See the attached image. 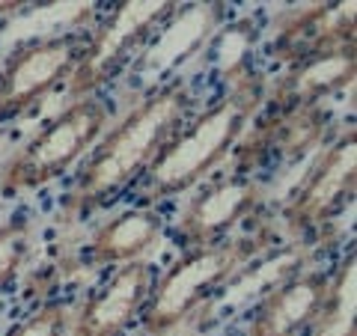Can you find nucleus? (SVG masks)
Wrapping results in <instances>:
<instances>
[{
	"label": "nucleus",
	"mask_w": 357,
	"mask_h": 336,
	"mask_svg": "<svg viewBox=\"0 0 357 336\" xmlns=\"http://www.w3.org/2000/svg\"><path fill=\"white\" fill-rule=\"evenodd\" d=\"M194 93L182 77L152 86L126 116L93 146L84 170L66 194L69 215H89L107 208L143 178L167 140L191 119Z\"/></svg>",
	"instance_id": "nucleus-1"
},
{
	"label": "nucleus",
	"mask_w": 357,
	"mask_h": 336,
	"mask_svg": "<svg viewBox=\"0 0 357 336\" xmlns=\"http://www.w3.org/2000/svg\"><path fill=\"white\" fill-rule=\"evenodd\" d=\"M262 102L265 89L259 75H253L250 69H236L227 93L199 116L188 119L167 140V146L149 164L140 182L134 185L140 206L155 208L164 199L185 194L203 182L238 146L241 134L256 119V110L262 107Z\"/></svg>",
	"instance_id": "nucleus-2"
},
{
	"label": "nucleus",
	"mask_w": 357,
	"mask_h": 336,
	"mask_svg": "<svg viewBox=\"0 0 357 336\" xmlns=\"http://www.w3.org/2000/svg\"><path fill=\"white\" fill-rule=\"evenodd\" d=\"M259 238H232L208 247L185 250V256L155 280L140 324L149 336H164L185 324L220 286L232 283L259 253Z\"/></svg>",
	"instance_id": "nucleus-3"
},
{
	"label": "nucleus",
	"mask_w": 357,
	"mask_h": 336,
	"mask_svg": "<svg viewBox=\"0 0 357 336\" xmlns=\"http://www.w3.org/2000/svg\"><path fill=\"white\" fill-rule=\"evenodd\" d=\"M110 122V107L96 96L69 102L36 137L24 143L0 173V190H36L60 178L93 152Z\"/></svg>",
	"instance_id": "nucleus-4"
},
{
	"label": "nucleus",
	"mask_w": 357,
	"mask_h": 336,
	"mask_svg": "<svg viewBox=\"0 0 357 336\" xmlns=\"http://www.w3.org/2000/svg\"><path fill=\"white\" fill-rule=\"evenodd\" d=\"M178 13L173 0H122L86 36L84 57L77 63L66 93L75 98L96 96L126 69L128 60Z\"/></svg>",
	"instance_id": "nucleus-5"
},
{
	"label": "nucleus",
	"mask_w": 357,
	"mask_h": 336,
	"mask_svg": "<svg viewBox=\"0 0 357 336\" xmlns=\"http://www.w3.org/2000/svg\"><path fill=\"white\" fill-rule=\"evenodd\" d=\"M84 48L86 36L81 33H63V36L18 45L0 69V122L36 110L45 96L69 84L84 57Z\"/></svg>",
	"instance_id": "nucleus-6"
},
{
	"label": "nucleus",
	"mask_w": 357,
	"mask_h": 336,
	"mask_svg": "<svg viewBox=\"0 0 357 336\" xmlns=\"http://www.w3.org/2000/svg\"><path fill=\"white\" fill-rule=\"evenodd\" d=\"M357 185V140L349 125L312 164L304 185L286 203V220L292 229H316L331 220L354 197Z\"/></svg>",
	"instance_id": "nucleus-7"
},
{
	"label": "nucleus",
	"mask_w": 357,
	"mask_h": 336,
	"mask_svg": "<svg viewBox=\"0 0 357 336\" xmlns=\"http://www.w3.org/2000/svg\"><path fill=\"white\" fill-rule=\"evenodd\" d=\"M262 199L259 182H253L244 173L223 176L218 182L206 185L199 194L185 206L173 229L176 244L185 250L208 247V244L223 241L238 227L244 217H250Z\"/></svg>",
	"instance_id": "nucleus-8"
},
{
	"label": "nucleus",
	"mask_w": 357,
	"mask_h": 336,
	"mask_svg": "<svg viewBox=\"0 0 357 336\" xmlns=\"http://www.w3.org/2000/svg\"><path fill=\"white\" fill-rule=\"evenodd\" d=\"M152 286L155 271L149 262L134 259L119 265V271L75 316L69 336H122L134 319H140Z\"/></svg>",
	"instance_id": "nucleus-9"
},
{
	"label": "nucleus",
	"mask_w": 357,
	"mask_h": 336,
	"mask_svg": "<svg viewBox=\"0 0 357 336\" xmlns=\"http://www.w3.org/2000/svg\"><path fill=\"white\" fill-rule=\"evenodd\" d=\"M354 72H357L354 45L316 51V54H307V57L292 60V69L277 81L271 93L274 114L286 116V114H295V110L321 105L337 89L354 84Z\"/></svg>",
	"instance_id": "nucleus-10"
},
{
	"label": "nucleus",
	"mask_w": 357,
	"mask_h": 336,
	"mask_svg": "<svg viewBox=\"0 0 357 336\" xmlns=\"http://www.w3.org/2000/svg\"><path fill=\"white\" fill-rule=\"evenodd\" d=\"M331 292V274L304 271L274 286L256 304L244 336H301Z\"/></svg>",
	"instance_id": "nucleus-11"
},
{
	"label": "nucleus",
	"mask_w": 357,
	"mask_h": 336,
	"mask_svg": "<svg viewBox=\"0 0 357 336\" xmlns=\"http://www.w3.org/2000/svg\"><path fill=\"white\" fill-rule=\"evenodd\" d=\"M164 232V220L158 208L137 206L107 220L105 227L89 238L86 259L96 265H126L140 259L149 247H155Z\"/></svg>",
	"instance_id": "nucleus-12"
},
{
	"label": "nucleus",
	"mask_w": 357,
	"mask_h": 336,
	"mask_svg": "<svg viewBox=\"0 0 357 336\" xmlns=\"http://www.w3.org/2000/svg\"><path fill=\"white\" fill-rule=\"evenodd\" d=\"M354 319H357V268H354V253H349V259L331 277L328 300L321 304L319 316L310 321L307 336H357Z\"/></svg>",
	"instance_id": "nucleus-13"
},
{
	"label": "nucleus",
	"mask_w": 357,
	"mask_h": 336,
	"mask_svg": "<svg viewBox=\"0 0 357 336\" xmlns=\"http://www.w3.org/2000/svg\"><path fill=\"white\" fill-rule=\"evenodd\" d=\"M30 253V220L13 217L0 227V295L13 283Z\"/></svg>",
	"instance_id": "nucleus-14"
},
{
	"label": "nucleus",
	"mask_w": 357,
	"mask_h": 336,
	"mask_svg": "<svg viewBox=\"0 0 357 336\" xmlns=\"http://www.w3.org/2000/svg\"><path fill=\"white\" fill-rule=\"evenodd\" d=\"M69 307L63 304H48L36 310L27 321L15 324L6 336H66L69 333Z\"/></svg>",
	"instance_id": "nucleus-15"
}]
</instances>
